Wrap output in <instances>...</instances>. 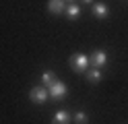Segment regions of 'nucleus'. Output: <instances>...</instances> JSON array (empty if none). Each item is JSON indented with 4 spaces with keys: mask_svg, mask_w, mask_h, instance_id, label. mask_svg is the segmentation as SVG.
<instances>
[{
    "mask_svg": "<svg viewBox=\"0 0 128 124\" xmlns=\"http://www.w3.org/2000/svg\"><path fill=\"white\" fill-rule=\"evenodd\" d=\"M68 17V19H78L81 17V6L78 4H70V6H66V13H64Z\"/></svg>",
    "mask_w": 128,
    "mask_h": 124,
    "instance_id": "obj_10",
    "label": "nucleus"
},
{
    "mask_svg": "<svg viewBox=\"0 0 128 124\" xmlns=\"http://www.w3.org/2000/svg\"><path fill=\"white\" fill-rule=\"evenodd\" d=\"M89 62H91L93 68H101V66H106V62H108V54L103 52V50H95L89 56Z\"/></svg>",
    "mask_w": 128,
    "mask_h": 124,
    "instance_id": "obj_4",
    "label": "nucleus"
},
{
    "mask_svg": "<svg viewBox=\"0 0 128 124\" xmlns=\"http://www.w3.org/2000/svg\"><path fill=\"white\" fill-rule=\"evenodd\" d=\"M66 0H48V11L52 15H64L66 13Z\"/></svg>",
    "mask_w": 128,
    "mask_h": 124,
    "instance_id": "obj_5",
    "label": "nucleus"
},
{
    "mask_svg": "<svg viewBox=\"0 0 128 124\" xmlns=\"http://www.w3.org/2000/svg\"><path fill=\"white\" fill-rule=\"evenodd\" d=\"M108 13H110L108 4H103V2H93V17H95V19H106Z\"/></svg>",
    "mask_w": 128,
    "mask_h": 124,
    "instance_id": "obj_7",
    "label": "nucleus"
},
{
    "mask_svg": "<svg viewBox=\"0 0 128 124\" xmlns=\"http://www.w3.org/2000/svg\"><path fill=\"white\" fill-rule=\"evenodd\" d=\"M83 2H87V4H93V0H83Z\"/></svg>",
    "mask_w": 128,
    "mask_h": 124,
    "instance_id": "obj_12",
    "label": "nucleus"
},
{
    "mask_svg": "<svg viewBox=\"0 0 128 124\" xmlns=\"http://www.w3.org/2000/svg\"><path fill=\"white\" fill-rule=\"evenodd\" d=\"M68 64H70V68H72L74 72H87L89 70V66H91V62H89V56H85V54H81V52H76V54H72L68 58Z\"/></svg>",
    "mask_w": 128,
    "mask_h": 124,
    "instance_id": "obj_1",
    "label": "nucleus"
},
{
    "mask_svg": "<svg viewBox=\"0 0 128 124\" xmlns=\"http://www.w3.org/2000/svg\"><path fill=\"white\" fill-rule=\"evenodd\" d=\"M54 81H56V72H54V70H44V72H42V83H44V87H50Z\"/></svg>",
    "mask_w": 128,
    "mask_h": 124,
    "instance_id": "obj_9",
    "label": "nucleus"
},
{
    "mask_svg": "<svg viewBox=\"0 0 128 124\" xmlns=\"http://www.w3.org/2000/svg\"><path fill=\"white\" fill-rule=\"evenodd\" d=\"M72 120H74L76 124H89V118H87V114H85V112H74Z\"/></svg>",
    "mask_w": 128,
    "mask_h": 124,
    "instance_id": "obj_11",
    "label": "nucleus"
},
{
    "mask_svg": "<svg viewBox=\"0 0 128 124\" xmlns=\"http://www.w3.org/2000/svg\"><path fill=\"white\" fill-rule=\"evenodd\" d=\"M48 97H50V93H48V87H44V85L31 87V91H29V99L33 103H46Z\"/></svg>",
    "mask_w": 128,
    "mask_h": 124,
    "instance_id": "obj_3",
    "label": "nucleus"
},
{
    "mask_svg": "<svg viewBox=\"0 0 128 124\" xmlns=\"http://www.w3.org/2000/svg\"><path fill=\"white\" fill-rule=\"evenodd\" d=\"M85 77H87V81H89L91 85H95V83L101 81V70L99 68H89V70L85 72Z\"/></svg>",
    "mask_w": 128,
    "mask_h": 124,
    "instance_id": "obj_8",
    "label": "nucleus"
},
{
    "mask_svg": "<svg viewBox=\"0 0 128 124\" xmlns=\"http://www.w3.org/2000/svg\"><path fill=\"white\" fill-rule=\"evenodd\" d=\"M48 93H50V97L52 99H64L66 97V93H68V87H66V83H62V81H54L50 87H48Z\"/></svg>",
    "mask_w": 128,
    "mask_h": 124,
    "instance_id": "obj_2",
    "label": "nucleus"
},
{
    "mask_svg": "<svg viewBox=\"0 0 128 124\" xmlns=\"http://www.w3.org/2000/svg\"><path fill=\"white\" fill-rule=\"evenodd\" d=\"M70 122H72V118H70V114L66 110H58L52 118V124H70Z\"/></svg>",
    "mask_w": 128,
    "mask_h": 124,
    "instance_id": "obj_6",
    "label": "nucleus"
}]
</instances>
